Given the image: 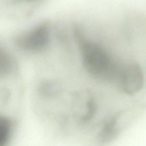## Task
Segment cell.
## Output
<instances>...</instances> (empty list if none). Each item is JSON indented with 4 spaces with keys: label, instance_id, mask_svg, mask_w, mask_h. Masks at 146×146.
<instances>
[{
    "label": "cell",
    "instance_id": "1",
    "mask_svg": "<svg viewBox=\"0 0 146 146\" xmlns=\"http://www.w3.org/2000/svg\"><path fill=\"white\" fill-rule=\"evenodd\" d=\"M74 35L86 70L98 79L115 81L123 64L103 46L88 38L78 27L74 28Z\"/></svg>",
    "mask_w": 146,
    "mask_h": 146
},
{
    "label": "cell",
    "instance_id": "2",
    "mask_svg": "<svg viewBox=\"0 0 146 146\" xmlns=\"http://www.w3.org/2000/svg\"><path fill=\"white\" fill-rule=\"evenodd\" d=\"M50 32L49 23L46 22H41L18 34L14 38V43L23 51L39 52L46 49L48 46Z\"/></svg>",
    "mask_w": 146,
    "mask_h": 146
},
{
    "label": "cell",
    "instance_id": "3",
    "mask_svg": "<svg viewBox=\"0 0 146 146\" xmlns=\"http://www.w3.org/2000/svg\"><path fill=\"white\" fill-rule=\"evenodd\" d=\"M115 82L122 93L133 95L143 88L144 76L139 64L130 63L123 64Z\"/></svg>",
    "mask_w": 146,
    "mask_h": 146
},
{
    "label": "cell",
    "instance_id": "4",
    "mask_svg": "<svg viewBox=\"0 0 146 146\" xmlns=\"http://www.w3.org/2000/svg\"><path fill=\"white\" fill-rule=\"evenodd\" d=\"M17 63L13 56L6 50H0V74L7 75L13 73L17 68Z\"/></svg>",
    "mask_w": 146,
    "mask_h": 146
},
{
    "label": "cell",
    "instance_id": "5",
    "mask_svg": "<svg viewBox=\"0 0 146 146\" xmlns=\"http://www.w3.org/2000/svg\"><path fill=\"white\" fill-rule=\"evenodd\" d=\"M13 124L10 118L0 117V146H7L13 133Z\"/></svg>",
    "mask_w": 146,
    "mask_h": 146
},
{
    "label": "cell",
    "instance_id": "6",
    "mask_svg": "<svg viewBox=\"0 0 146 146\" xmlns=\"http://www.w3.org/2000/svg\"><path fill=\"white\" fill-rule=\"evenodd\" d=\"M117 120L115 118L111 119L104 126L99 137L101 143H106L110 141L117 133Z\"/></svg>",
    "mask_w": 146,
    "mask_h": 146
},
{
    "label": "cell",
    "instance_id": "7",
    "mask_svg": "<svg viewBox=\"0 0 146 146\" xmlns=\"http://www.w3.org/2000/svg\"><path fill=\"white\" fill-rule=\"evenodd\" d=\"M25 1H27V2H35V1H38V0H25Z\"/></svg>",
    "mask_w": 146,
    "mask_h": 146
}]
</instances>
